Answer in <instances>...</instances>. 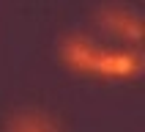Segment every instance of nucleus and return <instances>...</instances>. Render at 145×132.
I'll return each mask as SVG.
<instances>
[{"label": "nucleus", "instance_id": "obj_1", "mask_svg": "<svg viewBox=\"0 0 145 132\" xmlns=\"http://www.w3.org/2000/svg\"><path fill=\"white\" fill-rule=\"evenodd\" d=\"M63 58L74 69L93 74H112V77H129L140 72V58L137 55H112V52H99L93 44L85 39H69L63 44Z\"/></svg>", "mask_w": 145, "mask_h": 132}, {"label": "nucleus", "instance_id": "obj_2", "mask_svg": "<svg viewBox=\"0 0 145 132\" xmlns=\"http://www.w3.org/2000/svg\"><path fill=\"white\" fill-rule=\"evenodd\" d=\"M8 132H57V127L41 113H22L8 124Z\"/></svg>", "mask_w": 145, "mask_h": 132}, {"label": "nucleus", "instance_id": "obj_3", "mask_svg": "<svg viewBox=\"0 0 145 132\" xmlns=\"http://www.w3.org/2000/svg\"><path fill=\"white\" fill-rule=\"evenodd\" d=\"M107 25L115 28L118 33H129L131 39H140V19H129V16H123V14H110Z\"/></svg>", "mask_w": 145, "mask_h": 132}]
</instances>
